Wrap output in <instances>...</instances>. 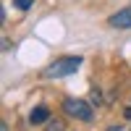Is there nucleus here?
<instances>
[{"label": "nucleus", "mask_w": 131, "mask_h": 131, "mask_svg": "<svg viewBox=\"0 0 131 131\" xmlns=\"http://www.w3.org/2000/svg\"><path fill=\"white\" fill-rule=\"evenodd\" d=\"M81 63H84V60H81L79 55H66V58H58L55 63H50L42 73H45L47 79H60V76H71V73H76Z\"/></svg>", "instance_id": "1"}, {"label": "nucleus", "mask_w": 131, "mask_h": 131, "mask_svg": "<svg viewBox=\"0 0 131 131\" xmlns=\"http://www.w3.org/2000/svg\"><path fill=\"white\" fill-rule=\"evenodd\" d=\"M63 110L68 113L76 121H92V105H86L84 100H76V97H66L63 100Z\"/></svg>", "instance_id": "2"}, {"label": "nucleus", "mask_w": 131, "mask_h": 131, "mask_svg": "<svg viewBox=\"0 0 131 131\" xmlns=\"http://www.w3.org/2000/svg\"><path fill=\"white\" fill-rule=\"evenodd\" d=\"M107 21H110V26H115V29H131V8H123V10H118V13H113Z\"/></svg>", "instance_id": "3"}, {"label": "nucleus", "mask_w": 131, "mask_h": 131, "mask_svg": "<svg viewBox=\"0 0 131 131\" xmlns=\"http://www.w3.org/2000/svg\"><path fill=\"white\" fill-rule=\"evenodd\" d=\"M29 121L31 123H47L50 121V110H47V107H34V110H31V115H29Z\"/></svg>", "instance_id": "4"}, {"label": "nucleus", "mask_w": 131, "mask_h": 131, "mask_svg": "<svg viewBox=\"0 0 131 131\" xmlns=\"http://www.w3.org/2000/svg\"><path fill=\"white\" fill-rule=\"evenodd\" d=\"M13 3H16V8H18V10H29L34 0H13Z\"/></svg>", "instance_id": "5"}, {"label": "nucleus", "mask_w": 131, "mask_h": 131, "mask_svg": "<svg viewBox=\"0 0 131 131\" xmlns=\"http://www.w3.org/2000/svg\"><path fill=\"white\" fill-rule=\"evenodd\" d=\"M47 131H63V123L60 121H47Z\"/></svg>", "instance_id": "6"}, {"label": "nucleus", "mask_w": 131, "mask_h": 131, "mask_svg": "<svg viewBox=\"0 0 131 131\" xmlns=\"http://www.w3.org/2000/svg\"><path fill=\"white\" fill-rule=\"evenodd\" d=\"M107 131H128V128L121 126V123H113V126H107Z\"/></svg>", "instance_id": "7"}, {"label": "nucleus", "mask_w": 131, "mask_h": 131, "mask_svg": "<svg viewBox=\"0 0 131 131\" xmlns=\"http://www.w3.org/2000/svg\"><path fill=\"white\" fill-rule=\"evenodd\" d=\"M0 131H8V123H0Z\"/></svg>", "instance_id": "8"}, {"label": "nucleus", "mask_w": 131, "mask_h": 131, "mask_svg": "<svg viewBox=\"0 0 131 131\" xmlns=\"http://www.w3.org/2000/svg\"><path fill=\"white\" fill-rule=\"evenodd\" d=\"M126 115H128V118H131V107H128V110H126Z\"/></svg>", "instance_id": "9"}]
</instances>
